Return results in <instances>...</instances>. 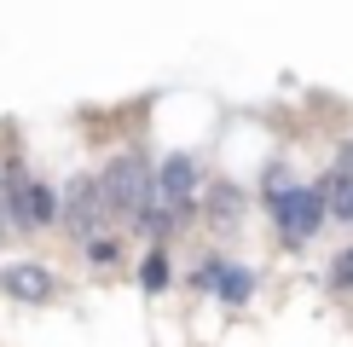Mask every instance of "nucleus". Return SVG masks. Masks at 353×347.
Wrapping results in <instances>:
<instances>
[{"label":"nucleus","instance_id":"nucleus-1","mask_svg":"<svg viewBox=\"0 0 353 347\" xmlns=\"http://www.w3.org/2000/svg\"><path fill=\"white\" fill-rule=\"evenodd\" d=\"M267 202H272L284 249H307L325 231V197H319V185H278V191H267Z\"/></svg>","mask_w":353,"mask_h":347},{"label":"nucleus","instance_id":"nucleus-2","mask_svg":"<svg viewBox=\"0 0 353 347\" xmlns=\"http://www.w3.org/2000/svg\"><path fill=\"white\" fill-rule=\"evenodd\" d=\"M99 197H105V214L116 220V214H139L145 202H151V168L139 162L134 151H122V156H110V168L99 174Z\"/></svg>","mask_w":353,"mask_h":347},{"label":"nucleus","instance_id":"nucleus-3","mask_svg":"<svg viewBox=\"0 0 353 347\" xmlns=\"http://www.w3.org/2000/svg\"><path fill=\"white\" fill-rule=\"evenodd\" d=\"M191 197H197V162H191L185 151L163 156V168L151 174V202L185 220V214H191Z\"/></svg>","mask_w":353,"mask_h":347},{"label":"nucleus","instance_id":"nucleus-4","mask_svg":"<svg viewBox=\"0 0 353 347\" xmlns=\"http://www.w3.org/2000/svg\"><path fill=\"white\" fill-rule=\"evenodd\" d=\"M6 209H12V220L23 231L29 226H58V197L41 180H23L18 168H6Z\"/></svg>","mask_w":353,"mask_h":347},{"label":"nucleus","instance_id":"nucleus-5","mask_svg":"<svg viewBox=\"0 0 353 347\" xmlns=\"http://www.w3.org/2000/svg\"><path fill=\"white\" fill-rule=\"evenodd\" d=\"M58 220H64V231H70L76 243H93L99 226L110 220V214H105V197H99V185H93V180H76V185L64 191V202H58Z\"/></svg>","mask_w":353,"mask_h":347},{"label":"nucleus","instance_id":"nucleus-6","mask_svg":"<svg viewBox=\"0 0 353 347\" xmlns=\"http://www.w3.org/2000/svg\"><path fill=\"white\" fill-rule=\"evenodd\" d=\"M0 289H6L12 301H52V272L41 266V260H12V266H0Z\"/></svg>","mask_w":353,"mask_h":347},{"label":"nucleus","instance_id":"nucleus-7","mask_svg":"<svg viewBox=\"0 0 353 347\" xmlns=\"http://www.w3.org/2000/svg\"><path fill=\"white\" fill-rule=\"evenodd\" d=\"M319 197H325V214H330V220L353 226V145L336 156V168L325 174V180H319Z\"/></svg>","mask_w":353,"mask_h":347},{"label":"nucleus","instance_id":"nucleus-8","mask_svg":"<svg viewBox=\"0 0 353 347\" xmlns=\"http://www.w3.org/2000/svg\"><path fill=\"white\" fill-rule=\"evenodd\" d=\"M255 284H261V272H249V266H232V260H220V272H214V289H209V295H220L226 307H243V301L255 295Z\"/></svg>","mask_w":353,"mask_h":347},{"label":"nucleus","instance_id":"nucleus-9","mask_svg":"<svg viewBox=\"0 0 353 347\" xmlns=\"http://www.w3.org/2000/svg\"><path fill=\"white\" fill-rule=\"evenodd\" d=\"M203 209H209V220L214 226H238V214H243V191L232 180H214L209 191H203Z\"/></svg>","mask_w":353,"mask_h":347},{"label":"nucleus","instance_id":"nucleus-10","mask_svg":"<svg viewBox=\"0 0 353 347\" xmlns=\"http://www.w3.org/2000/svg\"><path fill=\"white\" fill-rule=\"evenodd\" d=\"M168 284H174V266H168V255H163V249H151V255L139 260V289H145V295H163Z\"/></svg>","mask_w":353,"mask_h":347},{"label":"nucleus","instance_id":"nucleus-11","mask_svg":"<svg viewBox=\"0 0 353 347\" xmlns=\"http://www.w3.org/2000/svg\"><path fill=\"white\" fill-rule=\"evenodd\" d=\"M330 289H353V243L330 260Z\"/></svg>","mask_w":353,"mask_h":347},{"label":"nucleus","instance_id":"nucleus-12","mask_svg":"<svg viewBox=\"0 0 353 347\" xmlns=\"http://www.w3.org/2000/svg\"><path fill=\"white\" fill-rule=\"evenodd\" d=\"M81 249H87V260H93V266H110V260L122 255V243H116V238H93V243H81Z\"/></svg>","mask_w":353,"mask_h":347},{"label":"nucleus","instance_id":"nucleus-13","mask_svg":"<svg viewBox=\"0 0 353 347\" xmlns=\"http://www.w3.org/2000/svg\"><path fill=\"white\" fill-rule=\"evenodd\" d=\"M214 272H220V260L209 255V260H197V272H191V289H203V295H209L214 289Z\"/></svg>","mask_w":353,"mask_h":347},{"label":"nucleus","instance_id":"nucleus-14","mask_svg":"<svg viewBox=\"0 0 353 347\" xmlns=\"http://www.w3.org/2000/svg\"><path fill=\"white\" fill-rule=\"evenodd\" d=\"M0 197H6V174H0Z\"/></svg>","mask_w":353,"mask_h":347},{"label":"nucleus","instance_id":"nucleus-15","mask_svg":"<svg viewBox=\"0 0 353 347\" xmlns=\"http://www.w3.org/2000/svg\"><path fill=\"white\" fill-rule=\"evenodd\" d=\"M0 238H6V226H0Z\"/></svg>","mask_w":353,"mask_h":347}]
</instances>
